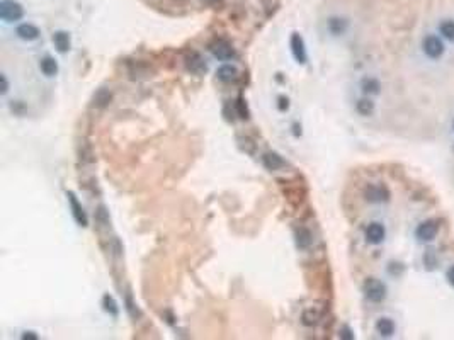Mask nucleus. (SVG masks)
Here are the masks:
<instances>
[{"mask_svg": "<svg viewBox=\"0 0 454 340\" xmlns=\"http://www.w3.org/2000/svg\"><path fill=\"white\" fill-rule=\"evenodd\" d=\"M342 337L352 339V335H350V330H349V328H344V330H342Z\"/></svg>", "mask_w": 454, "mask_h": 340, "instance_id": "nucleus-26", "label": "nucleus"}, {"mask_svg": "<svg viewBox=\"0 0 454 340\" xmlns=\"http://www.w3.org/2000/svg\"><path fill=\"white\" fill-rule=\"evenodd\" d=\"M262 160H264V165H266L269 170H276V169H279V167L284 165V162L281 160V157L276 155V153H266V155L262 157Z\"/></svg>", "mask_w": 454, "mask_h": 340, "instance_id": "nucleus-18", "label": "nucleus"}, {"mask_svg": "<svg viewBox=\"0 0 454 340\" xmlns=\"http://www.w3.org/2000/svg\"><path fill=\"white\" fill-rule=\"evenodd\" d=\"M356 111L361 116H371L374 111V102L369 101V99H359L356 104Z\"/></svg>", "mask_w": 454, "mask_h": 340, "instance_id": "nucleus-19", "label": "nucleus"}, {"mask_svg": "<svg viewBox=\"0 0 454 340\" xmlns=\"http://www.w3.org/2000/svg\"><path fill=\"white\" fill-rule=\"evenodd\" d=\"M386 236V232H384V226L381 223H371L369 226L366 228V240L373 245H378L381 243Z\"/></svg>", "mask_w": 454, "mask_h": 340, "instance_id": "nucleus-6", "label": "nucleus"}, {"mask_svg": "<svg viewBox=\"0 0 454 340\" xmlns=\"http://www.w3.org/2000/svg\"><path fill=\"white\" fill-rule=\"evenodd\" d=\"M187 68L191 72H194V73H204L208 67H206V61L202 60L198 53H192L191 56L187 58Z\"/></svg>", "mask_w": 454, "mask_h": 340, "instance_id": "nucleus-13", "label": "nucleus"}, {"mask_svg": "<svg viewBox=\"0 0 454 340\" xmlns=\"http://www.w3.org/2000/svg\"><path fill=\"white\" fill-rule=\"evenodd\" d=\"M448 279H449V283H451L454 286V266L448 270Z\"/></svg>", "mask_w": 454, "mask_h": 340, "instance_id": "nucleus-25", "label": "nucleus"}, {"mask_svg": "<svg viewBox=\"0 0 454 340\" xmlns=\"http://www.w3.org/2000/svg\"><path fill=\"white\" fill-rule=\"evenodd\" d=\"M211 53L215 54L218 60L226 61V60H232L235 51H233L232 44H228L226 41H216L215 44H211Z\"/></svg>", "mask_w": 454, "mask_h": 340, "instance_id": "nucleus-5", "label": "nucleus"}, {"mask_svg": "<svg viewBox=\"0 0 454 340\" xmlns=\"http://www.w3.org/2000/svg\"><path fill=\"white\" fill-rule=\"evenodd\" d=\"M53 43L60 53H67L70 50V36L65 31H58L53 34Z\"/></svg>", "mask_w": 454, "mask_h": 340, "instance_id": "nucleus-11", "label": "nucleus"}, {"mask_svg": "<svg viewBox=\"0 0 454 340\" xmlns=\"http://www.w3.org/2000/svg\"><path fill=\"white\" fill-rule=\"evenodd\" d=\"M439 232V226L436 221H424L418 225L417 228V238L422 240V242H431V240L436 238V235H437Z\"/></svg>", "mask_w": 454, "mask_h": 340, "instance_id": "nucleus-4", "label": "nucleus"}, {"mask_svg": "<svg viewBox=\"0 0 454 340\" xmlns=\"http://www.w3.org/2000/svg\"><path fill=\"white\" fill-rule=\"evenodd\" d=\"M364 196H366V199L369 202H383L388 199V191L383 187V185H369V187L366 189V192H364Z\"/></svg>", "mask_w": 454, "mask_h": 340, "instance_id": "nucleus-7", "label": "nucleus"}, {"mask_svg": "<svg viewBox=\"0 0 454 340\" xmlns=\"http://www.w3.org/2000/svg\"><path fill=\"white\" fill-rule=\"evenodd\" d=\"M376 330L380 335H383V337H390V335L395 334V323L393 320H390V318H380L376 323Z\"/></svg>", "mask_w": 454, "mask_h": 340, "instance_id": "nucleus-14", "label": "nucleus"}, {"mask_svg": "<svg viewBox=\"0 0 454 340\" xmlns=\"http://www.w3.org/2000/svg\"><path fill=\"white\" fill-rule=\"evenodd\" d=\"M238 77V70L232 65H223V67L218 68V78L223 82H233L235 78Z\"/></svg>", "mask_w": 454, "mask_h": 340, "instance_id": "nucleus-15", "label": "nucleus"}, {"mask_svg": "<svg viewBox=\"0 0 454 340\" xmlns=\"http://www.w3.org/2000/svg\"><path fill=\"white\" fill-rule=\"evenodd\" d=\"M361 87H363V92L364 94H369V95H376L380 94L381 90V84L378 78H364L363 84H361Z\"/></svg>", "mask_w": 454, "mask_h": 340, "instance_id": "nucleus-16", "label": "nucleus"}, {"mask_svg": "<svg viewBox=\"0 0 454 340\" xmlns=\"http://www.w3.org/2000/svg\"><path fill=\"white\" fill-rule=\"evenodd\" d=\"M109 99H111V95H109L106 90H101L97 95H95V104H97V106H104V104H108V102H109Z\"/></svg>", "mask_w": 454, "mask_h": 340, "instance_id": "nucleus-22", "label": "nucleus"}, {"mask_svg": "<svg viewBox=\"0 0 454 340\" xmlns=\"http://www.w3.org/2000/svg\"><path fill=\"white\" fill-rule=\"evenodd\" d=\"M39 70L43 72L46 77H54L58 73V63L54 58L51 56H44L43 60L39 61Z\"/></svg>", "mask_w": 454, "mask_h": 340, "instance_id": "nucleus-12", "label": "nucleus"}, {"mask_svg": "<svg viewBox=\"0 0 454 340\" xmlns=\"http://www.w3.org/2000/svg\"><path fill=\"white\" fill-rule=\"evenodd\" d=\"M16 33H17V36L24 41H34L39 36V29H37L36 26H33V24H20Z\"/></svg>", "mask_w": 454, "mask_h": 340, "instance_id": "nucleus-10", "label": "nucleus"}, {"mask_svg": "<svg viewBox=\"0 0 454 340\" xmlns=\"http://www.w3.org/2000/svg\"><path fill=\"white\" fill-rule=\"evenodd\" d=\"M2 84H3V87H2V94H7V90H9V84H7L5 75H2Z\"/></svg>", "mask_w": 454, "mask_h": 340, "instance_id": "nucleus-24", "label": "nucleus"}, {"mask_svg": "<svg viewBox=\"0 0 454 340\" xmlns=\"http://www.w3.org/2000/svg\"><path fill=\"white\" fill-rule=\"evenodd\" d=\"M298 245H300L301 249H305V247L309 245V232L308 230H301V236H300V233H298Z\"/></svg>", "mask_w": 454, "mask_h": 340, "instance_id": "nucleus-21", "label": "nucleus"}, {"mask_svg": "<svg viewBox=\"0 0 454 340\" xmlns=\"http://www.w3.org/2000/svg\"><path fill=\"white\" fill-rule=\"evenodd\" d=\"M104 303L108 304V306H106V310H108V311L111 310V311H112V313H114V315L118 313V310H116V304H114V301H112V298L106 296V298H104Z\"/></svg>", "mask_w": 454, "mask_h": 340, "instance_id": "nucleus-23", "label": "nucleus"}, {"mask_svg": "<svg viewBox=\"0 0 454 340\" xmlns=\"http://www.w3.org/2000/svg\"><path fill=\"white\" fill-rule=\"evenodd\" d=\"M68 201H70L72 213H73L75 221H77L80 226H87V215L84 213V208L78 204V201H77V197H75L73 192H68Z\"/></svg>", "mask_w": 454, "mask_h": 340, "instance_id": "nucleus-9", "label": "nucleus"}, {"mask_svg": "<svg viewBox=\"0 0 454 340\" xmlns=\"http://www.w3.org/2000/svg\"><path fill=\"white\" fill-rule=\"evenodd\" d=\"M453 128H454V123H453Z\"/></svg>", "mask_w": 454, "mask_h": 340, "instance_id": "nucleus-27", "label": "nucleus"}, {"mask_svg": "<svg viewBox=\"0 0 454 340\" xmlns=\"http://www.w3.org/2000/svg\"><path fill=\"white\" fill-rule=\"evenodd\" d=\"M347 29V22L345 19H340V17H332L328 19V31L333 34V36H339V34H344Z\"/></svg>", "mask_w": 454, "mask_h": 340, "instance_id": "nucleus-17", "label": "nucleus"}, {"mask_svg": "<svg viewBox=\"0 0 454 340\" xmlns=\"http://www.w3.org/2000/svg\"><path fill=\"white\" fill-rule=\"evenodd\" d=\"M24 16L22 7L19 5L14 0H2L0 3V17L7 22H14V20H19Z\"/></svg>", "mask_w": 454, "mask_h": 340, "instance_id": "nucleus-3", "label": "nucleus"}, {"mask_svg": "<svg viewBox=\"0 0 454 340\" xmlns=\"http://www.w3.org/2000/svg\"><path fill=\"white\" fill-rule=\"evenodd\" d=\"M291 51H293L298 63H306L305 43H303V37L300 34H293V36H291Z\"/></svg>", "mask_w": 454, "mask_h": 340, "instance_id": "nucleus-8", "label": "nucleus"}, {"mask_svg": "<svg viewBox=\"0 0 454 340\" xmlns=\"http://www.w3.org/2000/svg\"><path fill=\"white\" fill-rule=\"evenodd\" d=\"M422 50L432 60H439L444 54V43L434 34H429L422 39Z\"/></svg>", "mask_w": 454, "mask_h": 340, "instance_id": "nucleus-2", "label": "nucleus"}, {"mask_svg": "<svg viewBox=\"0 0 454 340\" xmlns=\"http://www.w3.org/2000/svg\"><path fill=\"white\" fill-rule=\"evenodd\" d=\"M364 294L371 303H381L386 298V286L378 279H367L364 284Z\"/></svg>", "mask_w": 454, "mask_h": 340, "instance_id": "nucleus-1", "label": "nucleus"}, {"mask_svg": "<svg viewBox=\"0 0 454 340\" xmlns=\"http://www.w3.org/2000/svg\"><path fill=\"white\" fill-rule=\"evenodd\" d=\"M439 31L441 34L449 41H454V20H442L441 26H439Z\"/></svg>", "mask_w": 454, "mask_h": 340, "instance_id": "nucleus-20", "label": "nucleus"}]
</instances>
